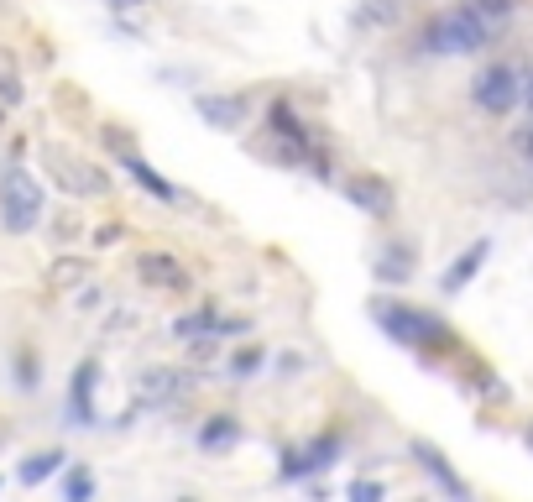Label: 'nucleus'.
Masks as SVG:
<instances>
[{
    "label": "nucleus",
    "mask_w": 533,
    "mask_h": 502,
    "mask_svg": "<svg viewBox=\"0 0 533 502\" xmlns=\"http://www.w3.org/2000/svg\"><path fill=\"white\" fill-rule=\"evenodd\" d=\"M48 163H53V178L68 189V194H84V199H95V194H105L110 189V178L100 173V168H89L84 157H74V152H63V147H48Z\"/></svg>",
    "instance_id": "obj_5"
},
{
    "label": "nucleus",
    "mask_w": 533,
    "mask_h": 502,
    "mask_svg": "<svg viewBox=\"0 0 533 502\" xmlns=\"http://www.w3.org/2000/svg\"><path fill=\"white\" fill-rule=\"evenodd\" d=\"M89 492H95V476H89V471H79V476H68V497H89Z\"/></svg>",
    "instance_id": "obj_23"
},
{
    "label": "nucleus",
    "mask_w": 533,
    "mask_h": 502,
    "mask_svg": "<svg viewBox=\"0 0 533 502\" xmlns=\"http://www.w3.org/2000/svg\"><path fill=\"white\" fill-rule=\"evenodd\" d=\"M345 199H351L356 210L377 215V220H387V215H392V204H398V194H392V184H387V178H372V173L351 178V184H345Z\"/></svg>",
    "instance_id": "obj_6"
},
{
    "label": "nucleus",
    "mask_w": 533,
    "mask_h": 502,
    "mask_svg": "<svg viewBox=\"0 0 533 502\" xmlns=\"http://www.w3.org/2000/svg\"><path fill=\"white\" fill-rule=\"evenodd\" d=\"M523 95H528V105H533V89H523Z\"/></svg>",
    "instance_id": "obj_27"
},
{
    "label": "nucleus",
    "mask_w": 533,
    "mask_h": 502,
    "mask_svg": "<svg viewBox=\"0 0 533 502\" xmlns=\"http://www.w3.org/2000/svg\"><path fill=\"white\" fill-rule=\"evenodd\" d=\"M194 110L210 126H220V131H236V126H246V110H251V100L246 95H199L194 100Z\"/></svg>",
    "instance_id": "obj_8"
},
{
    "label": "nucleus",
    "mask_w": 533,
    "mask_h": 502,
    "mask_svg": "<svg viewBox=\"0 0 533 502\" xmlns=\"http://www.w3.org/2000/svg\"><path fill=\"white\" fill-rule=\"evenodd\" d=\"M257 361H262L257 351H241L236 361H230V372H236V377H246V372H257Z\"/></svg>",
    "instance_id": "obj_24"
},
{
    "label": "nucleus",
    "mask_w": 533,
    "mask_h": 502,
    "mask_svg": "<svg viewBox=\"0 0 533 502\" xmlns=\"http://www.w3.org/2000/svg\"><path fill=\"white\" fill-rule=\"evenodd\" d=\"M21 95H27V89H21V74H16V58L0 48V105H21Z\"/></svg>",
    "instance_id": "obj_17"
},
{
    "label": "nucleus",
    "mask_w": 533,
    "mask_h": 502,
    "mask_svg": "<svg viewBox=\"0 0 533 502\" xmlns=\"http://www.w3.org/2000/svg\"><path fill=\"white\" fill-rule=\"evenodd\" d=\"M121 6H136V0H121Z\"/></svg>",
    "instance_id": "obj_28"
},
{
    "label": "nucleus",
    "mask_w": 533,
    "mask_h": 502,
    "mask_svg": "<svg viewBox=\"0 0 533 502\" xmlns=\"http://www.w3.org/2000/svg\"><path fill=\"white\" fill-rule=\"evenodd\" d=\"M199 330H215V314H210V309H204V314H189V319H178V335H183V340H194Z\"/></svg>",
    "instance_id": "obj_20"
},
{
    "label": "nucleus",
    "mask_w": 533,
    "mask_h": 502,
    "mask_svg": "<svg viewBox=\"0 0 533 502\" xmlns=\"http://www.w3.org/2000/svg\"><path fill=\"white\" fill-rule=\"evenodd\" d=\"M58 461H63V455H58V450H48V455H32V461H21V482H27V487H37V482H48V476L58 471Z\"/></svg>",
    "instance_id": "obj_18"
},
{
    "label": "nucleus",
    "mask_w": 533,
    "mask_h": 502,
    "mask_svg": "<svg viewBox=\"0 0 533 502\" xmlns=\"http://www.w3.org/2000/svg\"><path fill=\"white\" fill-rule=\"evenodd\" d=\"M492 42V27L471 11V6H460V11H445V16H434L429 27H424V48L429 53H476Z\"/></svg>",
    "instance_id": "obj_2"
},
{
    "label": "nucleus",
    "mask_w": 533,
    "mask_h": 502,
    "mask_svg": "<svg viewBox=\"0 0 533 502\" xmlns=\"http://www.w3.org/2000/svg\"><path fill=\"white\" fill-rule=\"evenodd\" d=\"M0 220H6V231H16V236H27L42 220V184L27 168L0 173Z\"/></svg>",
    "instance_id": "obj_3"
},
{
    "label": "nucleus",
    "mask_w": 533,
    "mask_h": 502,
    "mask_svg": "<svg viewBox=\"0 0 533 502\" xmlns=\"http://www.w3.org/2000/svg\"><path fill=\"white\" fill-rule=\"evenodd\" d=\"M178 393H183V377L173 367H152V372L136 377V398L142 403H173Z\"/></svg>",
    "instance_id": "obj_12"
},
{
    "label": "nucleus",
    "mask_w": 533,
    "mask_h": 502,
    "mask_svg": "<svg viewBox=\"0 0 533 502\" xmlns=\"http://www.w3.org/2000/svg\"><path fill=\"white\" fill-rule=\"evenodd\" d=\"M372 319H377L392 340H398V346H419V351H450V346H455V335H450L445 319H434V314H424V309L377 299V304H372Z\"/></svg>",
    "instance_id": "obj_1"
},
{
    "label": "nucleus",
    "mask_w": 533,
    "mask_h": 502,
    "mask_svg": "<svg viewBox=\"0 0 533 502\" xmlns=\"http://www.w3.org/2000/svg\"><path fill=\"white\" fill-rule=\"evenodd\" d=\"M377 278H387V283L413 278V251L408 246H387V257H377Z\"/></svg>",
    "instance_id": "obj_15"
},
{
    "label": "nucleus",
    "mask_w": 533,
    "mask_h": 502,
    "mask_svg": "<svg viewBox=\"0 0 533 502\" xmlns=\"http://www.w3.org/2000/svg\"><path fill=\"white\" fill-rule=\"evenodd\" d=\"M523 100V79H518V68H507V63H492L486 74L476 79V105L486 110V116H507Z\"/></svg>",
    "instance_id": "obj_4"
},
{
    "label": "nucleus",
    "mask_w": 533,
    "mask_h": 502,
    "mask_svg": "<svg viewBox=\"0 0 533 502\" xmlns=\"http://www.w3.org/2000/svg\"><path fill=\"white\" fill-rule=\"evenodd\" d=\"M361 21H398V0H377V6H366Z\"/></svg>",
    "instance_id": "obj_22"
},
{
    "label": "nucleus",
    "mask_w": 533,
    "mask_h": 502,
    "mask_svg": "<svg viewBox=\"0 0 533 502\" xmlns=\"http://www.w3.org/2000/svg\"><path fill=\"white\" fill-rule=\"evenodd\" d=\"M413 461H419V466L434 476V482H439V492H450V497H466V482H460V476L450 471V461H445V455H439L429 440H413Z\"/></svg>",
    "instance_id": "obj_9"
},
{
    "label": "nucleus",
    "mask_w": 533,
    "mask_h": 502,
    "mask_svg": "<svg viewBox=\"0 0 533 502\" xmlns=\"http://www.w3.org/2000/svg\"><path fill=\"white\" fill-rule=\"evenodd\" d=\"M523 445L533 450V419H528V429H523Z\"/></svg>",
    "instance_id": "obj_26"
},
{
    "label": "nucleus",
    "mask_w": 533,
    "mask_h": 502,
    "mask_svg": "<svg viewBox=\"0 0 533 502\" xmlns=\"http://www.w3.org/2000/svg\"><path fill=\"white\" fill-rule=\"evenodd\" d=\"M110 147L121 152V168H126V173H131L136 184H142V189L152 194V199H162V204L173 199V184H168V178H157V173H152V168L142 163V157H136V152H126V147H121V136H115V131H110Z\"/></svg>",
    "instance_id": "obj_11"
},
{
    "label": "nucleus",
    "mask_w": 533,
    "mask_h": 502,
    "mask_svg": "<svg viewBox=\"0 0 533 502\" xmlns=\"http://www.w3.org/2000/svg\"><path fill=\"white\" fill-rule=\"evenodd\" d=\"M236 435H241V424L230 419V414H220V419H210L199 429V445L204 450H225V445H236Z\"/></svg>",
    "instance_id": "obj_16"
},
{
    "label": "nucleus",
    "mask_w": 533,
    "mask_h": 502,
    "mask_svg": "<svg viewBox=\"0 0 533 502\" xmlns=\"http://www.w3.org/2000/svg\"><path fill=\"white\" fill-rule=\"evenodd\" d=\"M95 382H100V367H95V361H84V367L74 372V393H68V398H74V419L79 424H95L100 414H95Z\"/></svg>",
    "instance_id": "obj_14"
},
{
    "label": "nucleus",
    "mask_w": 533,
    "mask_h": 502,
    "mask_svg": "<svg viewBox=\"0 0 533 502\" xmlns=\"http://www.w3.org/2000/svg\"><path fill=\"white\" fill-rule=\"evenodd\" d=\"M147 288H168V293H189V272H183L168 251H142V262H136Z\"/></svg>",
    "instance_id": "obj_7"
},
{
    "label": "nucleus",
    "mask_w": 533,
    "mask_h": 502,
    "mask_svg": "<svg viewBox=\"0 0 533 502\" xmlns=\"http://www.w3.org/2000/svg\"><path fill=\"white\" fill-rule=\"evenodd\" d=\"M528 152H533V136H528Z\"/></svg>",
    "instance_id": "obj_29"
},
{
    "label": "nucleus",
    "mask_w": 533,
    "mask_h": 502,
    "mask_svg": "<svg viewBox=\"0 0 533 502\" xmlns=\"http://www.w3.org/2000/svg\"><path fill=\"white\" fill-rule=\"evenodd\" d=\"M335 450H340V440H335V435L314 440L309 450H288V455H283V476H304V471L330 466V461H335Z\"/></svg>",
    "instance_id": "obj_10"
},
{
    "label": "nucleus",
    "mask_w": 533,
    "mask_h": 502,
    "mask_svg": "<svg viewBox=\"0 0 533 502\" xmlns=\"http://www.w3.org/2000/svg\"><path fill=\"white\" fill-rule=\"evenodd\" d=\"M513 6H518V0H471V11H476V16H481L486 27H492V32L502 27L507 16H513Z\"/></svg>",
    "instance_id": "obj_19"
},
{
    "label": "nucleus",
    "mask_w": 533,
    "mask_h": 502,
    "mask_svg": "<svg viewBox=\"0 0 533 502\" xmlns=\"http://www.w3.org/2000/svg\"><path fill=\"white\" fill-rule=\"evenodd\" d=\"M486 251H492L486 241L466 246V251H460V262H450V267H445V278H439V288H445V293H460V288H466V283L476 278V272L486 267Z\"/></svg>",
    "instance_id": "obj_13"
},
{
    "label": "nucleus",
    "mask_w": 533,
    "mask_h": 502,
    "mask_svg": "<svg viewBox=\"0 0 533 502\" xmlns=\"http://www.w3.org/2000/svg\"><path fill=\"white\" fill-rule=\"evenodd\" d=\"M84 272H89L84 262H58V267H53V283H58V288H68V283H79Z\"/></svg>",
    "instance_id": "obj_21"
},
{
    "label": "nucleus",
    "mask_w": 533,
    "mask_h": 502,
    "mask_svg": "<svg viewBox=\"0 0 533 502\" xmlns=\"http://www.w3.org/2000/svg\"><path fill=\"white\" fill-rule=\"evenodd\" d=\"M351 497H356V502H377V497H382V487H377V482H356V487H351Z\"/></svg>",
    "instance_id": "obj_25"
}]
</instances>
